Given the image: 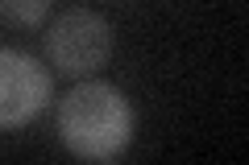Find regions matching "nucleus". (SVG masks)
<instances>
[{
    "mask_svg": "<svg viewBox=\"0 0 249 165\" xmlns=\"http://www.w3.org/2000/svg\"><path fill=\"white\" fill-rule=\"evenodd\" d=\"M133 116L108 83H79L58 107V136L83 161H108L129 145Z\"/></svg>",
    "mask_w": 249,
    "mask_h": 165,
    "instance_id": "obj_1",
    "label": "nucleus"
},
{
    "mask_svg": "<svg viewBox=\"0 0 249 165\" xmlns=\"http://www.w3.org/2000/svg\"><path fill=\"white\" fill-rule=\"evenodd\" d=\"M46 54L62 75H91L96 66H104V58L112 54V29L100 13L91 9H71L62 13L46 33Z\"/></svg>",
    "mask_w": 249,
    "mask_h": 165,
    "instance_id": "obj_2",
    "label": "nucleus"
},
{
    "mask_svg": "<svg viewBox=\"0 0 249 165\" xmlns=\"http://www.w3.org/2000/svg\"><path fill=\"white\" fill-rule=\"evenodd\" d=\"M50 99V75L29 54L0 50V128H21Z\"/></svg>",
    "mask_w": 249,
    "mask_h": 165,
    "instance_id": "obj_3",
    "label": "nucleus"
},
{
    "mask_svg": "<svg viewBox=\"0 0 249 165\" xmlns=\"http://www.w3.org/2000/svg\"><path fill=\"white\" fill-rule=\"evenodd\" d=\"M50 13V0H0V21L9 25H37Z\"/></svg>",
    "mask_w": 249,
    "mask_h": 165,
    "instance_id": "obj_4",
    "label": "nucleus"
}]
</instances>
